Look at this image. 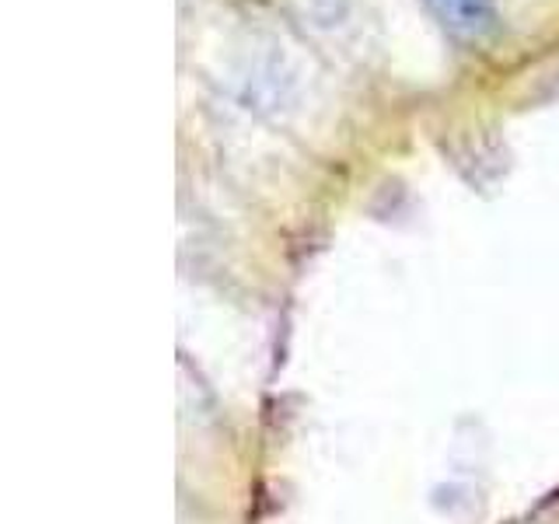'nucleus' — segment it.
Returning <instances> with one entry per match:
<instances>
[{
	"mask_svg": "<svg viewBox=\"0 0 559 524\" xmlns=\"http://www.w3.org/2000/svg\"><path fill=\"white\" fill-rule=\"evenodd\" d=\"M424 4L454 39L465 43H483L500 25L497 0H424Z\"/></svg>",
	"mask_w": 559,
	"mask_h": 524,
	"instance_id": "1",
	"label": "nucleus"
}]
</instances>
